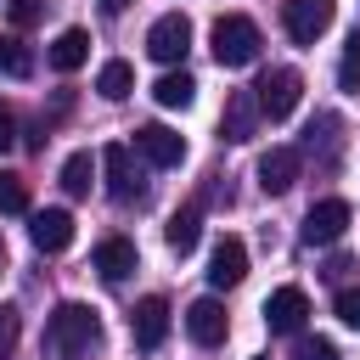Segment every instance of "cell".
<instances>
[{"mask_svg":"<svg viewBox=\"0 0 360 360\" xmlns=\"http://www.w3.org/2000/svg\"><path fill=\"white\" fill-rule=\"evenodd\" d=\"M96 343H101V315L90 304H62L51 315V349H56V360H90Z\"/></svg>","mask_w":360,"mask_h":360,"instance_id":"6da1fadb","label":"cell"},{"mask_svg":"<svg viewBox=\"0 0 360 360\" xmlns=\"http://www.w3.org/2000/svg\"><path fill=\"white\" fill-rule=\"evenodd\" d=\"M208 45H214V62L219 68H248V62H259V28H253V17H219L214 28H208Z\"/></svg>","mask_w":360,"mask_h":360,"instance_id":"7a4b0ae2","label":"cell"},{"mask_svg":"<svg viewBox=\"0 0 360 360\" xmlns=\"http://www.w3.org/2000/svg\"><path fill=\"white\" fill-rule=\"evenodd\" d=\"M253 96H259V112H264L270 124H281V118L298 107L304 79H298V68H264V73H259V84H253Z\"/></svg>","mask_w":360,"mask_h":360,"instance_id":"3957f363","label":"cell"},{"mask_svg":"<svg viewBox=\"0 0 360 360\" xmlns=\"http://www.w3.org/2000/svg\"><path fill=\"white\" fill-rule=\"evenodd\" d=\"M332 11H338V0H287L281 6V28L292 34V45H315L332 28Z\"/></svg>","mask_w":360,"mask_h":360,"instance_id":"277c9868","label":"cell"},{"mask_svg":"<svg viewBox=\"0 0 360 360\" xmlns=\"http://www.w3.org/2000/svg\"><path fill=\"white\" fill-rule=\"evenodd\" d=\"M349 219H354V214H349V202H343V197H321V202L304 214L298 236H304L309 248H326V242H338V236L349 231Z\"/></svg>","mask_w":360,"mask_h":360,"instance_id":"5b68a950","label":"cell"},{"mask_svg":"<svg viewBox=\"0 0 360 360\" xmlns=\"http://www.w3.org/2000/svg\"><path fill=\"white\" fill-rule=\"evenodd\" d=\"M101 169H107V191H112V202H141V197H146L141 169H135V158H129L124 141H112V146L101 152Z\"/></svg>","mask_w":360,"mask_h":360,"instance_id":"8992f818","label":"cell"},{"mask_svg":"<svg viewBox=\"0 0 360 360\" xmlns=\"http://www.w3.org/2000/svg\"><path fill=\"white\" fill-rule=\"evenodd\" d=\"M135 152H141L152 169H174V163L186 158V141H180L169 124H141V129H135Z\"/></svg>","mask_w":360,"mask_h":360,"instance_id":"52a82bcc","label":"cell"},{"mask_svg":"<svg viewBox=\"0 0 360 360\" xmlns=\"http://www.w3.org/2000/svg\"><path fill=\"white\" fill-rule=\"evenodd\" d=\"M304 321H309L304 287H276V292L264 298V326H270V332H304Z\"/></svg>","mask_w":360,"mask_h":360,"instance_id":"ba28073f","label":"cell"},{"mask_svg":"<svg viewBox=\"0 0 360 360\" xmlns=\"http://www.w3.org/2000/svg\"><path fill=\"white\" fill-rule=\"evenodd\" d=\"M146 51H152L158 62H180V56L191 51V22H186L180 11L158 17V22H152V34H146Z\"/></svg>","mask_w":360,"mask_h":360,"instance_id":"9c48e42d","label":"cell"},{"mask_svg":"<svg viewBox=\"0 0 360 360\" xmlns=\"http://www.w3.org/2000/svg\"><path fill=\"white\" fill-rule=\"evenodd\" d=\"M129 332H135V343H141V349H158V343L169 338V298L146 292V298L129 309Z\"/></svg>","mask_w":360,"mask_h":360,"instance_id":"30bf717a","label":"cell"},{"mask_svg":"<svg viewBox=\"0 0 360 360\" xmlns=\"http://www.w3.org/2000/svg\"><path fill=\"white\" fill-rule=\"evenodd\" d=\"M242 276H248V248H242V236H231V231H225V236L214 242V259H208V281L225 292V287H236Z\"/></svg>","mask_w":360,"mask_h":360,"instance_id":"8fae6325","label":"cell"},{"mask_svg":"<svg viewBox=\"0 0 360 360\" xmlns=\"http://www.w3.org/2000/svg\"><path fill=\"white\" fill-rule=\"evenodd\" d=\"M28 236H34L39 253H62V248L73 242V214H68V208H39V214L28 219Z\"/></svg>","mask_w":360,"mask_h":360,"instance_id":"7c38bea8","label":"cell"},{"mask_svg":"<svg viewBox=\"0 0 360 360\" xmlns=\"http://www.w3.org/2000/svg\"><path fill=\"white\" fill-rule=\"evenodd\" d=\"M225 304L219 298H197L191 309H186V332H191V343H202V349H214V343H225Z\"/></svg>","mask_w":360,"mask_h":360,"instance_id":"4fadbf2b","label":"cell"},{"mask_svg":"<svg viewBox=\"0 0 360 360\" xmlns=\"http://www.w3.org/2000/svg\"><path fill=\"white\" fill-rule=\"evenodd\" d=\"M259 96L253 90H231V101H225V118H219V129H225V141H248L253 129H259Z\"/></svg>","mask_w":360,"mask_h":360,"instance_id":"5bb4252c","label":"cell"},{"mask_svg":"<svg viewBox=\"0 0 360 360\" xmlns=\"http://www.w3.org/2000/svg\"><path fill=\"white\" fill-rule=\"evenodd\" d=\"M292 180H298V152H292V146H270V152L259 158V186H264L270 197H281V191H292Z\"/></svg>","mask_w":360,"mask_h":360,"instance_id":"9a60e30c","label":"cell"},{"mask_svg":"<svg viewBox=\"0 0 360 360\" xmlns=\"http://www.w3.org/2000/svg\"><path fill=\"white\" fill-rule=\"evenodd\" d=\"M141 264V253H135V242L129 236H107V242H96V270H101V281H124L129 270Z\"/></svg>","mask_w":360,"mask_h":360,"instance_id":"2e32d148","label":"cell"},{"mask_svg":"<svg viewBox=\"0 0 360 360\" xmlns=\"http://www.w3.org/2000/svg\"><path fill=\"white\" fill-rule=\"evenodd\" d=\"M84 62H90V34L84 28H62L56 45H51V68L56 73H79Z\"/></svg>","mask_w":360,"mask_h":360,"instance_id":"e0dca14e","label":"cell"},{"mask_svg":"<svg viewBox=\"0 0 360 360\" xmlns=\"http://www.w3.org/2000/svg\"><path fill=\"white\" fill-rule=\"evenodd\" d=\"M163 236H169L174 253H191V248L202 242V208H180V214L163 225Z\"/></svg>","mask_w":360,"mask_h":360,"instance_id":"ac0fdd59","label":"cell"},{"mask_svg":"<svg viewBox=\"0 0 360 360\" xmlns=\"http://www.w3.org/2000/svg\"><path fill=\"white\" fill-rule=\"evenodd\" d=\"M191 96H197V79H191V73H163V79L152 84V101L169 107V112H174V107H191Z\"/></svg>","mask_w":360,"mask_h":360,"instance_id":"d6986e66","label":"cell"},{"mask_svg":"<svg viewBox=\"0 0 360 360\" xmlns=\"http://www.w3.org/2000/svg\"><path fill=\"white\" fill-rule=\"evenodd\" d=\"M90 180H96V158H90V152H73V158L62 163V191H68V197H90Z\"/></svg>","mask_w":360,"mask_h":360,"instance_id":"ffe728a7","label":"cell"},{"mask_svg":"<svg viewBox=\"0 0 360 360\" xmlns=\"http://www.w3.org/2000/svg\"><path fill=\"white\" fill-rule=\"evenodd\" d=\"M96 90H101L107 101H124V96L135 90V68H129V62H107V68L96 73Z\"/></svg>","mask_w":360,"mask_h":360,"instance_id":"44dd1931","label":"cell"},{"mask_svg":"<svg viewBox=\"0 0 360 360\" xmlns=\"http://www.w3.org/2000/svg\"><path fill=\"white\" fill-rule=\"evenodd\" d=\"M28 68H34L28 45H22V39H11V34H0V73H6V79H22Z\"/></svg>","mask_w":360,"mask_h":360,"instance_id":"7402d4cb","label":"cell"},{"mask_svg":"<svg viewBox=\"0 0 360 360\" xmlns=\"http://www.w3.org/2000/svg\"><path fill=\"white\" fill-rule=\"evenodd\" d=\"M0 214H28V180L22 174H0Z\"/></svg>","mask_w":360,"mask_h":360,"instance_id":"603a6c76","label":"cell"},{"mask_svg":"<svg viewBox=\"0 0 360 360\" xmlns=\"http://www.w3.org/2000/svg\"><path fill=\"white\" fill-rule=\"evenodd\" d=\"M338 84L343 90H360V28L343 39V62H338Z\"/></svg>","mask_w":360,"mask_h":360,"instance_id":"cb8c5ba5","label":"cell"},{"mask_svg":"<svg viewBox=\"0 0 360 360\" xmlns=\"http://www.w3.org/2000/svg\"><path fill=\"white\" fill-rule=\"evenodd\" d=\"M292 360H338V343L332 338H298Z\"/></svg>","mask_w":360,"mask_h":360,"instance_id":"d4e9b609","label":"cell"},{"mask_svg":"<svg viewBox=\"0 0 360 360\" xmlns=\"http://www.w3.org/2000/svg\"><path fill=\"white\" fill-rule=\"evenodd\" d=\"M17 338H22V321H17V309H11V304H0V360L17 349Z\"/></svg>","mask_w":360,"mask_h":360,"instance_id":"484cf974","label":"cell"},{"mask_svg":"<svg viewBox=\"0 0 360 360\" xmlns=\"http://www.w3.org/2000/svg\"><path fill=\"white\" fill-rule=\"evenodd\" d=\"M338 321L360 332V287H343V292H338Z\"/></svg>","mask_w":360,"mask_h":360,"instance_id":"4316f807","label":"cell"},{"mask_svg":"<svg viewBox=\"0 0 360 360\" xmlns=\"http://www.w3.org/2000/svg\"><path fill=\"white\" fill-rule=\"evenodd\" d=\"M39 11H45V0H11V22H17V28H34Z\"/></svg>","mask_w":360,"mask_h":360,"instance_id":"83f0119b","label":"cell"},{"mask_svg":"<svg viewBox=\"0 0 360 360\" xmlns=\"http://www.w3.org/2000/svg\"><path fill=\"white\" fill-rule=\"evenodd\" d=\"M11 141H17V118H11V107L0 101V152H11Z\"/></svg>","mask_w":360,"mask_h":360,"instance_id":"f1b7e54d","label":"cell"},{"mask_svg":"<svg viewBox=\"0 0 360 360\" xmlns=\"http://www.w3.org/2000/svg\"><path fill=\"white\" fill-rule=\"evenodd\" d=\"M124 6H129V0H101V11H124Z\"/></svg>","mask_w":360,"mask_h":360,"instance_id":"f546056e","label":"cell"},{"mask_svg":"<svg viewBox=\"0 0 360 360\" xmlns=\"http://www.w3.org/2000/svg\"><path fill=\"white\" fill-rule=\"evenodd\" d=\"M0 270H6V242H0Z\"/></svg>","mask_w":360,"mask_h":360,"instance_id":"4dcf8cb0","label":"cell"},{"mask_svg":"<svg viewBox=\"0 0 360 360\" xmlns=\"http://www.w3.org/2000/svg\"><path fill=\"white\" fill-rule=\"evenodd\" d=\"M259 360H264V354H259Z\"/></svg>","mask_w":360,"mask_h":360,"instance_id":"1f68e13d","label":"cell"}]
</instances>
